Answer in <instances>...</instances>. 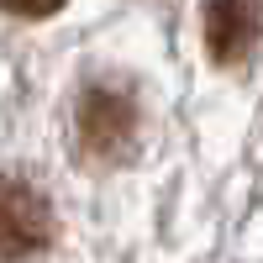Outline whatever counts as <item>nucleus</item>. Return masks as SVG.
<instances>
[{
    "label": "nucleus",
    "instance_id": "f257e3e1",
    "mask_svg": "<svg viewBox=\"0 0 263 263\" xmlns=\"http://www.w3.org/2000/svg\"><path fill=\"white\" fill-rule=\"evenodd\" d=\"M53 242V205L32 179L0 174V263H27Z\"/></svg>",
    "mask_w": 263,
    "mask_h": 263
},
{
    "label": "nucleus",
    "instance_id": "f03ea898",
    "mask_svg": "<svg viewBox=\"0 0 263 263\" xmlns=\"http://www.w3.org/2000/svg\"><path fill=\"white\" fill-rule=\"evenodd\" d=\"M205 48L216 63H242L258 48L263 32V0H200Z\"/></svg>",
    "mask_w": 263,
    "mask_h": 263
},
{
    "label": "nucleus",
    "instance_id": "7ed1b4c3",
    "mask_svg": "<svg viewBox=\"0 0 263 263\" xmlns=\"http://www.w3.org/2000/svg\"><path fill=\"white\" fill-rule=\"evenodd\" d=\"M79 137L90 153H121L132 142V111H126V100L111 95V90H90L79 100Z\"/></svg>",
    "mask_w": 263,
    "mask_h": 263
},
{
    "label": "nucleus",
    "instance_id": "20e7f679",
    "mask_svg": "<svg viewBox=\"0 0 263 263\" xmlns=\"http://www.w3.org/2000/svg\"><path fill=\"white\" fill-rule=\"evenodd\" d=\"M0 11H11V16H53V11H63V0H0Z\"/></svg>",
    "mask_w": 263,
    "mask_h": 263
}]
</instances>
